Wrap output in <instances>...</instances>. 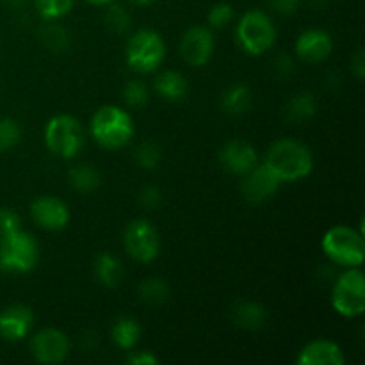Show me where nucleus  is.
Here are the masks:
<instances>
[{
	"instance_id": "29",
	"label": "nucleus",
	"mask_w": 365,
	"mask_h": 365,
	"mask_svg": "<svg viewBox=\"0 0 365 365\" xmlns=\"http://www.w3.org/2000/svg\"><path fill=\"white\" fill-rule=\"evenodd\" d=\"M134 160L141 170L153 171L159 168L160 160H163V152H160V146L153 141H143L141 145L135 148L134 152Z\"/></svg>"
},
{
	"instance_id": "4",
	"label": "nucleus",
	"mask_w": 365,
	"mask_h": 365,
	"mask_svg": "<svg viewBox=\"0 0 365 365\" xmlns=\"http://www.w3.org/2000/svg\"><path fill=\"white\" fill-rule=\"evenodd\" d=\"M277 25L267 13L260 9H250L239 18L235 27V41L239 48L252 57L264 56L277 43Z\"/></svg>"
},
{
	"instance_id": "20",
	"label": "nucleus",
	"mask_w": 365,
	"mask_h": 365,
	"mask_svg": "<svg viewBox=\"0 0 365 365\" xmlns=\"http://www.w3.org/2000/svg\"><path fill=\"white\" fill-rule=\"evenodd\" d=\"M253 103V91L245 82L232 84L230 88L225 89L220 96L221 110L230 116H242L250 110Z\"/></svg>"
},
{
	"instance_id": "13",
	"label": "nucleus",
	"mask_w": 365,
	"mask_h": 365,
	"mask_svg": "<svg viewBox=\"0 0 365 365\" xmlns=\"http://www.w3.org/2000/svg\"><path fill=\"white\" fill-rule=\"evenodd\" d=\"M31 217L43 230L57 232L70 223V209L57 196L43 195L31 203Z\"/></svg>"
},
{
	"instance_id": "32",
	"label": "nucleus",
	"mask_w": 365,
	"mask_h": 365,
	"mask_svg": "<svg viewBox=\"0 0 365 365\" xmlns=\"http://www.w3.org/2000/svg\"><path fill=\"white\" fill-rule=\"evenodd\" d=\"M21 139V127L14 118H0V153L14 148Z\"/></svg>"
},
{
	"instance_id": "38",
	"label": "nucleus",
	"mask_w": 365,
	"mask_h": 365,
	"mask_svg": "<svg viewBox=\"0 0 365 365\" xmlns=\"http://www.w3.org/2000/svg\"><path fill=\"white\" fill-rule=\"evenodd\" d=\"M351 71L355 73V77L359 78V81H362L365 75V57L362 48L356 50L355 56L351 57Z\"/></svg>"
},
{
	"instance_id": "41",
	"label": "nucleus",
	"mask_w": 365,
	"mask_h": 365,
	"mask_svg": "<svg viewBox=\"0 0 365 365\" xmlns=\"http://www.w3.org/2000/svg\"><path fill=\"white\" fill-rule=\"evenodd\" d=\"M2 2L9 7H20V6H24L27 0H2Z\"/></svg>"
},
{
	"instance_id": "12",
	"label": "nucleus",
	"mask_w": 365,
	"mask_h": 365,
	"mask_svg": "<svg viewBox=\"0 0 365 365\" xmlns=\"http://www.w3.org/2000/svg\"><path fill=\"white\" fill-rule=\"evenodd\" d=\"M217 159L228 173L235 175V177H245L259 164V153L252 143L245 141V139H230L221 146Z\"/></svg>"
},
{
	"instance_id": "5",
	"label": "nucleus",
	"mask_w": 365,
	"mask_h": 365,
	"mask_svg": "<svg viewBox=\"0 0 365 365\" xmlns=\"http://www.w3.org/2000/svg\"><path fill=\"white\" fill-rule=\"evenodd\" d=\"M324 255L341 267H360L365 259L364 232L348 225H335L321 239Z\"/></svg>"
},
{
	"instance_id": "36",
	"label": "nucleus",
	"mask_w": 365,
	"mask_h": 365,
	"mask_svg": "<svg viewBox=\"0 0 365 365\" xmlns=\"http://www.w3.org/2000/svg\"><path fill=\"white\" fill-rule=\"evenodd\" d=\"M269 9H273L277 14L282 16H291L302 6V0H266Z\"/></svg>"
},
{
	"instance_id": "42",
	"label": "nucleus",
	"mask_w": 365,
	"mask_h": 365,
	"mask_svg": "<svg viewBox=\"0 0 365 365\" xmlns=\"http://www.w3.org/2000/svg\"><path fill=\"white\" fill-rule=\"evenodd\" d=\"M310 6H312L314 9H321V7L324 6V2H321V0H310Z\"/></svg>"
},
{
	"instance_id": "27",
	"label": "nucleus",
	"mask_w": 365,
	"mask_h": 365,
	"mask_svg": "<svg viewBox=\"0 0 365 365\" xmlns=\"http://www.w3.org/2000/svg\"><path fill=\"white\" fill-rule=\"evenodd\" d=\"M103 24L114 34H125L128 32L132 25V18L128 11L125 9L121 4L110 2L106 6V13H103Z\"/></svg>"
},
{
	"instance_id": "15",
	"label": "nucleus",
	"mask_w": 365,
	"mask_h": 365,
	"mask_svg": "<svg viewBox=\"0 0 365 365\" xmlns=\"http://www.w3.org/2000/svg\"><path fill=\"white\" fill-rule=\"evenodd\" d=\"M282 182L274 177L266 164H257L252 171L242 177L241 191L250 203H264L273 198L280 189Z\"/></svg>"
},
{
	"instance_id": "39",
	"label": "nucleus",
	"mask_w": 365,
	"mask_h": 365,
	"mask_svg": "<svg viewBox=\"0 0 365 365\" xmlns=\"http://www.w3.org/2000/svg\"><path fill=\"white\" fill-rule=\"evenodd\" d=\"M84 2L91 4V6H98V7H106L107 4L110 2H116V0H84Z\"/></svg>"
},
{
	"instance_id": "28",
	"label": "nucleus",
	"mask_w": 365,
	"mask_h": 365,
	"mask_svg": "<svg viewBox=\"0 0 365 365\" xmlns=\"http://www.w3.org/2000/svg\"><path fill=\"white\" fill-rule=\"evenodd\" d=\"M75 6V0H34V7L41 20L59 21L68 16Z\"/></svg>"
},
{
	"instance_id": "9",
	"label": "nucleus",
	"mask_w": 365,
	"mask_h": 365,
	"mask_svg": "<svg viewBox=\"0 0 365 365\" xmlns=\"http://www.w3.org/2000/svg\"><path fill=\"white\" fill-rule=\"evenodd\" d=\"M123 248L135 262L152 264L160 253V235L152 221L145 217L132 220L125 227Z\"/></svg>"
},
{
	"instance_id": "10",
	"label": "nucleus",
	"mask_w": 365,
	"mask_h": 365,
	"mask_svg": "<svg viewBox=\"0 0 365 365\" xmlns=\"http://www.w3.org/2000/svg\"><path fill=\"white\" fill-rule=\"evenodd\" d=\"M29 349L36 362L46 365L61 364L70 355V339L59 328H43L32 335Z\"/></svg>"
},
{
	"instance_id": "22",
	"label": "nucleus",
	"mask_w": 365,
	"mask_h": 365,
	"mask_svg": "<svg viewBox=\"0 0 365 365\" xmlns=\"http://www.w3.org/2000/svg\"><path fill=\"white\" fill-rule=\"evenodd\" d=\"M317 107H319L317 96L312 91H298L289 98L287 106H285V118L291 123H305L316 116Z\"/></svg>"
},
{
	"instance_id": "6",
	"label": "nucleus",
	"mask_w": 365,
	"mask_h": 365,
	"mask_svg": "<svg viewBox=\"0 0 365 365\" xmlns=\"http://www.w3.org/2000/svg\"><path fill=\"white\" fill-rule=\"evenodd\" d=\"M45 145L52 155L70 160L81 153L86 145V130L71 114H56L45 125Z\"/></svg>"
},
{
	"instance_id": "31",
	"label": "nucleus",
	"mask_w": 365,
	"mask_h": 365,
	"mask_svg": "<svg viewBox=\"0 0 365 365\" xmlns=\"http://www.w3.org/2000/svg\"><path fill=\"white\" fill-rule=\"evenodd\" d=\"M235 16L234 6L228 2H217L207 13V27L212 31H220V29L228 27Z\"/></svg>"
},
{
	"instance_id": "2",
	"label": "nucleus",
	"mask_w": 365,
	"mask_h": 365,
	"mask_svg": "<svg viewBox=\"0 0 365 365\" xmlns=\"http://www.w3.org/2000/svg\"><path fill=\"white\" fill-rule=\"evenodd\" d=\"M89 134L102 148L121 150L132 141L135 125L128 110L120 106H102L95 110L89 121Z\"/></svg>"
},
{
	"instance_id": "3",
	"label": "nucleus",
	"mask_w": 365,
	"mask_h": 365,
	"mask_svg": "<svg viewBox=\"0 0 365 365\" xmlns=\"http://www.w3.org/2000/svg\"><path fill=\"white\" fill-rule=\"evenodd\" d=\"M39 262V245L31 232L24 228L0 234V271L25 274L34 271Z\"/></svg>"
},
{
	"instance_id": "30",
	"label": "nucleus",
	"mask_w": 365,
	"mask_h": 365,
	"mask_svg": "<svg viewBox=\"0 0 365 365\" xmlns=\"http://www.w3.org/2000/svg\"><path fill=\"white\" fill-rule=\"evenodd\" d=\"M148 98L150 89L143 81L134 78V81H128L125 84L123 100L128 107H132V109H141V107H145L148 103Z\"/></svg>"
},
{
	"instance_id": "24",
	"label": "nucleus",
	"mask_w": 365,
	"mask_h": 365,
	"mask_svg": "<svg viewBox=\"0 0 365 365\" xmlns=\"http://www.w3.org/2000/svg\"><path fill=\"white\" fill-rule=\"evenodd\" d=\"M68 182H70V185L77 192L89 195V192L96 191L100 187L102 178H100L98 170L91 166V164H77L68 173Z\"/></svg>"
},
{
	"instance_id": "26",
	"label": "nucleus",
	"mask_w": 365,
	"mask_h": 365,
	"mask_svg": "<svg viewBox=\"0 0 365 365\" xmlns=\"http://www.w3.org/2000/svg\"><path fill=\"white\" fill-rule=\"evenodd\" d=\"M39 39H41V43L46 48L56 53L66 52L71 43L68 29L57 24V21H45V25L39 29Z\"/></svg>"
},
{
	"instance_id": "16",
	"label": "nucleus",
	"mask_w": 365,
	"mask_h": 365,
	"mask_svg": "<svg viewBox=\"0 0 365 365\" xmlns=\"http://www.w3.org/2000/svg\"><path fill=\"white\" fill-rule=\"evenodd\" d=\"M34 327V312L24 303H14L0 312V337L7 342L24 341Z\"/></svg>"
},
{
	"instance_id": "37",
	"label": "nucleus",
	"mask_w": 365,
	"mask_h": 365,
	"mask_svg": "<svg viewBox=\"0 0 365 365\" xmlns=\"http://www.w3.org/2000/svg\"><path fill=\"white\" fill-rule=\"evenodd\" d=\"M127 364L130 365H159V359L152 351H132L128 355Z\"/></svg>"
},
{
	"instance_id": "34",
	"label": "nucleus",
	"mask_w": 365,
	"mask_h": 365,
	"mask_svg": "<svg viewBox=\"0 0 365 365\" xmlns=\"http://www.w3.org/2000/svg\"><path fill=\"white\" fill-rule=\"evenodd\" d=\"M273 70L274 73H277V77L280 78L291 77V75L296 71V64H294V59H292V56H289V53H278V56L274 57Z\"/></svg>"
},
{
	"instance_id": "7",
	"label": "nucleus",
	"mask_w": 365,
	"mask_h": 365,
	"mask_svg": "<svg viewBox=\"0 0 365 365\" xmlns=\"http://www.w3.org/2000/svg\"><path fill=\"white\" fill-rule=\"evenodd\" d=\"M166 59V43L153 29H139L128 38L125 63L132 71L141 75L153 73Z\"/></svg>"
},
{
	"instance_id": "8",
	"label": "nucleus",
	"mask_w": 365,
	"mask_h": 365,
	"mask_svg": "<svg viewBox=\"0 0 365 365\" xmlns=\"http://www.w3.org/2000/svg\"><path fill=\"white\" fill-rule=\"evenodd\" d=\"M331 307L342 317H359L365 312V277L360 267H346L334 282Z\"/></svg>"
},
{
	"instance_id": "18",
	"label": "nucleus",
	"mask_w": 365,
	"mask_h": 365,
	"mask_svg": "<svg viewBox=\"0 0 365 365\" xmlns=\"http://www.w3.org/2000/svg\"><path fill=\"white\" fill-rule=\"evenodd\" d=\"M232 321L242 330H260L267 324V310L262 303L245 299L232 307Z\"/></svg>"
},
{
	"instance_id": "11",
	"label": "nucleus",
	"mask_w": 365,
	"mask_h": 365,
	"mask_svg": "<svg viewBox=\"0 0 365 365\" xmlns=\"http://www.w3.org/2000/svg\"><path fill=\"white\" fill-rule=\"evenodd\" d=\"M216 50V39H214L212 29L207 25H192L184 32L178 45L182 59L189 66L202 68L212 59V53Z\"/></svg>"
},
{
	"instance_id": "14",
	"label": "nucleus",
	"mask_w": 365,
	"mask_h": 365,
	"mask_svg": "<svg viewBox=\"0 0 365 365\" xmlns=\"http://www.w3.org/2000/svg\"><path fill=\"white\" fill-rule=\"evenodd\" d=\"M294 52L307 64H319L334 52V39L324 29H307L296 38Z\"/></svg>"
},
{
	"instance_id": "35",
	"label": "nucleus",
	"mask_w": 365,
	"mask_h": 365,
	"mask_svg": "<svg viewBox=\"0 0 365 365\" xmlns=\"http://www.w3.org/2000/svg\"><path fill=\"white\" fill-rule=\"evenodd\" d=\"M21 228V220L13 209H7V207H0V234H6V232L16 230Z\"/></svg>"
},
{
	"instance_id": "33",
	"label": "nucleus",
	"mask_w": 365,
	"mask_h": 365,
	"mask_svg": "<svg viewBox=\"0 0 365 365\" xmlns=\"http://www.w3.org/2000/svg\"><path fill=\"white\" fill-rule=\"evenodd\" d=\"M164 202V195L163 191H160L157 185H146V187L141 189V192H139V203H141V207H145V209H157V207L163 205Z\"/></svg>"
},
{
	"instance_id": "17",
	"label": "nucleus",
	"mask_w": 365,
	"mask_h": 365,
	"mask_svg": "<svg viewBox=\"0 0 365 365\" xmlns=\"http://www.w3.org/2000/svg\"><path fill=\"white\" fill-rule=\"evenodd\" d=\"M298 365H344L346 356L341 346L328 339L310 341L299 349Z\"/></svg>"
},
{
	"instance_id": "25",
	"label": "nucleus",
	"mask_w": 365,
	"mask_h": 365,
	"mask_svg": "<svg viewBox=\"0 0 365 365\" xmlns=\"http://www.w3.org/2000/svg\"><path fill=\"white\" fill-rule=\"evenodd\" d=\"M170 285L159 277H150L139 284L138 294L148 307H160L170 299Z\"/></svg>"
},
{
	"instance_id": "40",
	"label": "nucleus",
	"mask_w": 365,
	"mask_h": 365,
	"mask_svg": "<svg viewBox=\"0 0 365 365\" xmlns=\"http://www.w3.org/2000/svg\"><path fill=\"white\" fill-rule=\"evenodd\" d=\"M134 6H139V7H146V6H152V4H155L157 0H130Z\"/></svg>"
},
{
	"instance_id": "1",
	"label": "nucleus",
	"mask_w": 365,
	"mask_h": 365,
	"mask_svg": "<svg viewBox=\"0 0 365 365\" xmlns=\"http://www.w3.org/2000/svg\"><path fill=\"white\" fill-rule=\"evenodd\" d=\"M264 164L282 184H292L309 177L314 170L312 150L298 139L284 138L274 141L266 152Z\"/></svg>"
},
{
	"instance_id": "19",
	"label": "nucleus",
	"mask_w": 365,
	"mask_h": 365,
	"mask_svg": "<svg viewBox=\"0 0 365 365\" xmlns=\"http://www.w3.org/2000/svg\"><path fill=\"white\" fill-rule=\"evenodd\" d=\"M153 89L166 102H180L187 96L189 84L180 71L166 70L157 75L153 81Z\"/></svg>"
},
{
	"instance_id": "23",
	"label": "nucleus",
	"mask_w": 365,
	"mask_h": 365,
	"mask_svg": "<svg viewBox=\"0 0 365 365\" xmlns=\"http://www.w3.org/2000/svg\"><path fill=\"white\" fill-rule=\"evenodd\" d=\"M110 339H113L114 346L120 348L121 351H130L138 346L139 339H141V324L132 316L118 317L110 328Z\"/></svg>"
},
{
	"instance_id": "21",
	"label": "nucleus",
	"mask_w": 365,
	"mask_h": 365,
	"mask_svg": "<svg viewBox=\"0 0 365 365\" xmlns=\"http://www.w3.org/2000/svg\"><path fill=\"white\" fill-rule=\"evenodd\" d=\"M93 271H95V277L98 280V284H102L107 289H116L121 284L125 274L121 260L109 252H102L96 255L95 264H93Z\"/></svg>"
}]
</instances>
